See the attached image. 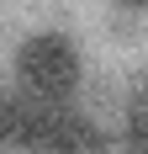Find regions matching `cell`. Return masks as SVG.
Listing matches in <instances>:
<instances>
[{"instance_id": "3", "label": "cell", "mask_w": 148, "mask_h": 154, "mask_svg": "<svg viewBox=\"0 0 148 154\" xmlns=\"http://www.w3.org/2000/svg\"><path fill=\"white\" fill-rule=\"evenodd\" d=\"M32 101L16 91H0V149H21V133H27Z\"/></svg>"}, {"instance_id": "2", "label": "cell", "mask_w": 148, "mask_h": 154, "mask_svg": "<svg viewBox=\"0 0 148 154\" xmlns=\"http://www.w3.org/2000/svg\"><path fill=\"white\" fill-rule=\"evenodd\" d=\"M21 149L27 154H106V133L74 106H32Z\"/></svg>"}, {"instance_id": "5", "label": "cell", "mask_w": 148, "mask_h": 154, "mask_svg": "<svg viewBox=\"0 0 148 154\" xmlns=\"http://www.w3.org/2000/svg\"><path fill=\"white\" fill-rule=\"evenodd\" d=\"M117 5H132V11H143V5H148V0H117Z\"/></svg>"}, {"instance_id": "4", "label": "cell", "mask_w": 148, "mask_h": 154, "mask_svg": "<svg viewBox=\"0 0 148 154\" xmlns=\"http://www.w3.org/2000/svg\"><path fill=\"white\" fill-rule=\"evenodd\" d=\"M122 143H127V154H148V96H138V101H132Z\"/></svg>"}, {"instance_id": "1", "label": "cell", "mask_w": 148, "mask_h": 154, "mask_svg": "<svg viewBox=\"0 0 148 154\" xmlns=\"http://www.w3.org/2000/svg\"><path fill=\"white\" fill-rule=\"evenodd\" d=\"M16 85L37 106H69L79 91V53L64 32H37L16 48Z\"/></svg>"}]
</instances>
